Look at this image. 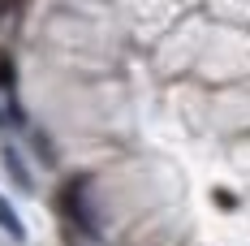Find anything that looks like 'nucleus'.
<instances>
[{
	"mask_svg": "<svg viewBox=\"0 0 250 246\" xmlns=\"http://www.w3.org/2000/svg\"><path fill=\"white\" fill-rule=\"evenodd\" d=\"M56 203H61V216L74 224V229L100 233V224H95V216H91V177H86V173H74V177L61 186Z\"/></svg>",
	"mask_w": 250,
	"mask_h": 246,
	"instance_id": "obj_1",
	"label": "nucleus"
},
{
	"mask_svg": "<svg viewBox=\"0 0 250 246\" xmlns=\"http://www.w3.org/2000/svg\"><path fill=\"white\" fill-rule=\"evenodd\" d=\"M0 164H4V173H9V177H13L22 190H30V186H35V181H30V173H26V164H22V156H18L13 147H4V151H0Z\"/></svg>",
	"mask_w": 250,
	"mask_h": 246,
	"instance_id": "obj_2",
	"label": "nucleus"
},
{
	"mask_svg": "<svg viewBox=\"0 0 250 246\" xmlns=\"http://www.w3.org/2000/svg\"><path fill=\"white\" fill-rule=\"evenodd\" d=\"M26 0H0V22H13V18H22Z\"/></svg>",
	"mask_w": 250,
	"mask_h": 246,
	"instance_id": "obj_4",
	"label": "nucleus"
},
{
	"mask_svg": "<svg viewBox=\"0 0 250 246\" xmlns=\"http://www.w3.org/2000/svg\"><path fill=\"white\" fill-rule=\"evenodd\" d=\"M0 125H4V112H0Z\"/></svg>",
	"mask_w": 250,
	"mask_h": 246,
	"instance_id": "obj_6",
	"label": "nucleus"
},
{
	"mask_svg": "<svg viewBox=\"0 0 250 246\" xmlns=\"http://www.w3.org/2000/svg\"><path fill=\"white\" fill-rule=\"evenodd\" d=\"M0 91H4V95L13 91V61H9V56H0Z\"/></svg>",
	"mask_w": 250,
	"mask_h": 246,
	"instance_id": "obj_5",
	"label": "nucleus"
},
{
	"mask_svg": "<svg viewBox=\"0 0 250 246\" xmlns=\"http://www.w3.org/2000/svg\"><path fill=\"white\" fill-rule=\"evenodd\" d=\"M0 229H4V233H9L13 242H22V238H26L22 221H18V212H13V203H9L4 195H0Z\"/></svg>",
	"mask_w": 250,
	"mask_h": 246,
	"instance_id": "obj_3",
	"label": "nucleus"
}]
</instances>
